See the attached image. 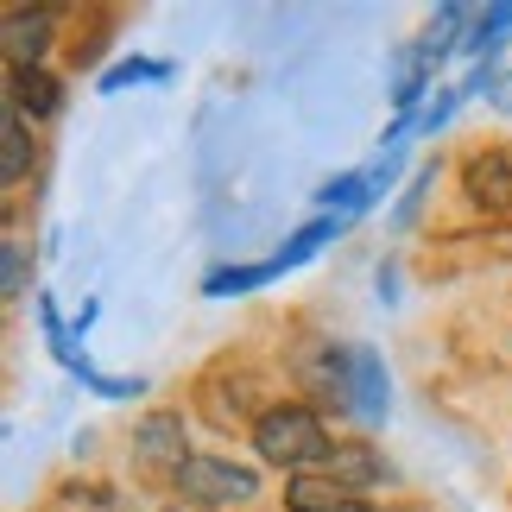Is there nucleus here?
Instances as JSON below:
<instances>
[{
  "label": "nucleus",
  "mask_w": 512,
  "mask_h": 512,
  "mask_svg": "<svg viewBox=\"0 0 512 512\" xmlns=\"http://www.w3.org/2000/svg\"><path fill=\"white\" fill-rule=\"evenodd\" d=\"M26 279H32V260H26V247H19V241H7V253H0V291H7V298H19V291H26Z\"/></svg>",
  "instance_id": "obj_15"
},
{
  "label": "nucleus",
  "mask_w": 512,
  "mask_h": 512,
  "mask_svg": "<svg viewBox=\"0 0 512 512\" xmlns=\"http://www.w3.org/2000/svg\"><path fill=\"white\" fill-rule=\"evenodd\" d=\"M386 361L373 348H354V380H348V411L361 424H386Z\"/></svg>",
  "instance_id": "obj_6"
},
{
  "label": "nucleus",
  "mask_w": 512,
  "mask_h": 512,
  "mask_svg": "<svg viewBox=\"0 0 512 512\" xmlns=\"http://www.w3.org/2000/svg\"><path fill=\"white\" fill-rule=\"evenodd\" d=\"M140 456L146 462H171V468H184V430H177V418H146L140 430Z\"/></svg>",
  "instance_id": "obj_10"
},
{
  "label": "nucleus",
  "mask_w": 512,
  "mask_h": 512,
  "mask_svg": "<svg viewBox=\"0 0 512 512\" xmlns=\"http://www.w3.org/2000/svg\"><path fill=\"white\" fill-rule=\"evenodd\" d=\"M336 234H342V222H329V215H317V222H310L304 234H298V241H285L279 253H272V266H304L310 260V253H317V247H329V241H336Z\"/></svg>",
  "instance_id": "obj_11"
},
{
  "label": "nucleus",
  "mask_w": 512,
  "mask_h": 512,
  "mask_svg": "<svg viewBox=\"0 0 512 512\" xmlns=\"http://www.w3.org/2000/svg\"><path fill=\"white\" fill-rule=\"evenodd\" d=\"M253 449H260V462L291 468V475L329 468V456H336V443H329V430H323V418L310 405H272V411H260V424H253Z\"/></svg>",
  "instance_id": "obj_1"
},
{
  "label": "nucleus",
  "mask_w": 512,
  "mask_h": 512,
  "mask_svg": "<svg viewBox=\"0 0 512 512\" xmlns=\"http://www.w3.org/2000/svg\"><path fill=\"white\" fill-rule=\"evenodd\" d=\"M462 19H468V7H443L437 19H430V32H424V45H418V64L430 70L443 51H456V38H462Z\"/></svg>",
  "instance_id": "obj_12"
},
{
  "label": "nucleus",
  "mask_w": 512,
  "mask_h": 512,
  "mask_svg": "<svg viewBox=\"0 0 512 512\" xmlns=\"http://www.w3.org/2000/svg\"><path fill=\"white\" fill-rule=\"evenodd\" d=\"M266 279H279V266L260 260V266H215L209 272V298H228V291H253V285H266Z\"/></svg>",
  "instance_id": "obj_13"
},
{
  "label": "nucleus",
  "mask_w": 512,
  "mask_h": 512,
  "mask_svg": "<svg viewBox=\"0 0 512 512\" xmlns=\"http://www.w3.org/2000/svg\"><path fill=\"white\" fill-rule=\"evenodd\" d=\"M323 475L336 481V487H348L354 500H361L367 487H380V481L392 475V468H386V456H380V449H373L367 437H354V443H336V456H329Z\"/></svg>",
  "instance_id": "obj_4"
},
{
  "label": "nucleus",
  "mask_w": 512,
  "mask_h": 512,
  "mask_svg": "<svg viewBox=\"0 0 512 512\" xmlns=\"http://www.w3.org/2000/svg\"><path fill=\"white\" fill-rule=\"evenodd\" d=\"M462 184H468V196L487 209V215H512V152H475L468 159V171H462Z\"/></svg>",
  "instance_id": "obj_3"
},
{
  "label": "nucleus",
  "mask_w": 512,
  "mask_h": 512,
  "mask_svg": "<svg viewBox=\"0 0 512 512\" xmlns=\"http://www.w3.org/2000/svg\"><path fill=\"white\" fill-rule=\"evenodd\" d=\"M506 32H512V7H487V13H481V26L468 32V45L481 51V45H494V38H506Z\"/></svg>",
  "instance_id": "obj_16"
},
{
  "label": "nucleus",
  "mask_w": 512,
  "mask_h": 512,
  "mask_svg": "<svg viewBox=\"0 0 512 512\" xmlns=\"http://www.w3.org/2000/svg\"><path fill=\"white\" fill-rule=\"evenodd\" d=\"M32 177V140H26V114L7 102V121H0V184H26Z\"/></svg>",
  "instance_id": "obj_9"
},
{
  "label": "nucleus",
  "mask_w": 512,
  "mask_h": 512,
  "mask_svg": "<svg viewBox=\"0 0 512 512\" xmlns=\"http://www.w3.org/2000/svg\"><path fill=\"white\" fill-rule=\"evenodd\" d=\"M171 487L190 506H247L260 494V475L247 462H222V456H190L184 468H171Z\"/></svg>",
  "instance_id": "obj_2"
},
{
  "label": "nucleus",
  "mask_w": 512,
  "mask_h": 512,
  "mask_svg": "<svg viewBox=\"0 0 512 512\" xmlns=\"http://www.w3.org/2000/svg\"><path fill=\"white\" fill-rule=\"evenodd\" d=\"M7 102L19 114H32V121H51V114L64 108V89H57L45 70H13L7 76Z\"/></svg>",
  "instance_id": "obj_8"
},
{
  "label": "nucleus",
  "mask_w": 512,
  "mask_h": 512,
  "mask_svg": "<svg viewBox=\"0 0 512 512\" xmlns=\"http://www.w3.org/2000/svg\"><path fill=\"white\" fill-rule=\"evenodd\" d=\"M449 114H456V95H437V102L424 108V133H437V127L449 121Z\"/></svg>",
  "instance_id": "obj_18"
},
{
  "label": "nucleus",
  "mask_w": 512,
  "mask_h": 512,
  "mask_svg": "<svg viewBox=\"0 0 512 512\" xmlns=\"http://www.w3.org/2000/svg\"><path fill=\"white\" fill-rule=\"evenodd\" d=\"M0 45H7V64L13 70H38V57H45L51 45V13L45 7H13L7 13V26H0Z\"/></svg>",
  "instance_id": "obj_5"
},
{
  "label": "nucleus",
  "mask_w": 512,
  "mask_h": 512,
  "mask_svg": "<svg viewBox=\"0 0 512 512\" xmlns=\"http://www.w3.org/2000/svg\"><path fill=\"white\" fill-rule=\"evenodd\" d=\"M89 392H102V399H133V392H146V380H114V373H95Z\"/></svg>",
  "instance_id": "obj_17"
},
{
  "label": "nucleus",
  "mask_w": 512,
  "mask_h": 512,
  "mask_svg": "<svg viewBox=\"0 0 512 512\" xmlns=\"http://www.w3.org/2000/svg\"><path fill=\"white\" fill-rule=\"evenodd\" d=\"M171 64H152V57H127V64H114L102 76V89H127V83H165Z\"/></svg>",
  "instance_id": "obj_14"
},
{
  "label": "nucleus",
  "mask_w": 512,
  "mask_h": 512,
  "mask_svg": "<svg viewBox=\"0 0 512 512\" xmlns=\"http://www.w3.org/2000/svg\"><path fill=\"white\" fill-rule=\"evenodd\" d=\"M285 506H291V512H367L361 500L348 494V487H336L329 475H298V481H285Z\"/></svg>",
  "instance_id": "obj_7"
}]
</instances>
